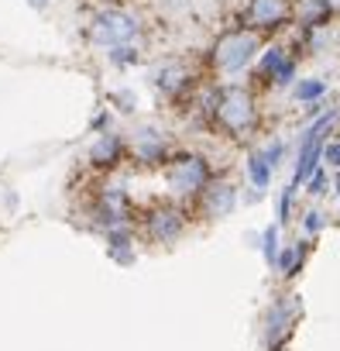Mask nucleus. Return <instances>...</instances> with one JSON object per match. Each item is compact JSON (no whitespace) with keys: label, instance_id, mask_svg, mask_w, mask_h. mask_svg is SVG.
Masks as SVG:
<instances>
[{"label":"nucleus","instance_id":"nucleus-12","mask_svg":"<svg viewBox=\"0 0 340 351\" xmlns=\"http://www.w3.org/2000/svg\"><path fill=\"white\" fill-rule=\"evenodd\" d=\"M323 90H326V86H323L319 80H306V83L296 86V100H316Z\"/></svg>","mask_w":340,"mask_h":351},{"label":"nucleus","instance_id":"nucleus-4","mask_svg":"<svg viewBox=\"0 0 340 351\" xmlns=\"http://www.w3.org/2000/svg\"><path fill=\"white\" fill-rule=\"evenodd\" d=\"M172 183H176V190H183V193L200 190V186L207 183V165H203V158H196V155L183 158V162L176 165V172H172Z\"/></svg>","mask_w":340,"mask_h":351},{"label":"nucleus","instance_id":"nucleus-6","mask_svg":"<svg viewBox=\"0 0 340 351\" xmlns=\"http://www.w3.org/2000/svg\"><path fill=\"white\" fill-rule=\"evenodd\" d=\"M179 231H183V221L176 217V210H158V214H151V221H148V234H151L155 241H176Z\"/></svg>","mask_w":340,"mask_h":351},{"label":"nucleus","instance_id":"nucleus-5","mask_svg":"<svg viewBox=\"0 0 340 351\" xmlns=\"http://www.w3.org/2000/svg\"><path fill=\"white\" fill-rule=\"evenodd\" d=\"M237 204V190L231 183H210L207 193H203V207L210 217H227Z\"/></svg>","mask_w":340,"mask_h":351},{"label":"nucleus","instance_id":"nucleus-10","mask_svg":"<svg viewBox=\"0 0 340 351\" xmlns=\"http://www.w3.org/2000/svg\"><path fill=\"white\" fill-rule=\"evenodd\" d=\"M261 69H265V73H275V80H278V83L292 80V62H285L278 49H272V52L261 59Z\"/></svg>","mask_w":340,"mask_h":351},{"label":"nucleus","instance_id":"nucleus-16","mask_svg":"<svg viewBox=\"0 0 340 351\" xmlns=\"http://www.w3.org/2000/svg\"><path fill=\"white\" fill-rule=\"evenodd\" d=\"M323 186H326V176H323V172H319V169H316V172H313V176H309V193H319V190H323Z\"/></svg>","mask_w":340,"mask_h":351},{"label":"nucleus","instance_id":"nucleus-14","mask_svg":"<svg viewBox=\"0 0 340 351\" xmlns=\"http://www.w3.org/2000/svg\"><path fill=\"white\" fill-rule=\"evenodd\" d=\"M278 262H282V269H285V272H296V265H299V252H296V248H285Z\"/></svg>","mask_w":340,"mask_h":351},{"label":"nucleus","instance_id":"nucleus-13","mask_svg":"<svg viewBox=\"0 0 340 351\" xmlns=\"http://www.w3.org/2000/svg\"><path fill=\"white\" fill-rule=\"evenodd\" d=\"M158 83H161V90H168V93H172V90H179V86L186 83V76H183V69H165Z\"/></svg>","mask_w":340,"mask_h":351},{"label":"nucleus","instance_id":"nucleus-17","mask_svg":"<svg viewBox=\"0 0 340 351\" xmlns=\"http://www.w3.org/2000/svg\"><path fill=\"white\" fill-rule=\"evenodd\" d=\"M323 228V217H319V210H309V217H306V231H319Z\"/></svg>","mask_w":340,"mask_h":351},{"label":"nucleus","instance_id":"nucleus-15","mask_svg":"<svg viewBox=\"0 0 340 351\" xmlns=\"http://www.w3.org/2000/svg\"><path fill=\"white\" fill-rule=\"evenodd\" d=\"M323 158H326L330 165H337V169H340V141L326 145V148H323Z\"/></svg>","mask_w":340,"mask_h":351},{"label":"nucleus","instance_id":"nucleus-9","mask_svg":"<svg viewBox=\"0 0 340 351\" xmlns=\"http://www.w3.org/2000/svg\"><path fill=\"white\" fill-rule=\"evenodd\" d=\"M90 158H93V162H100V165L117 162V158H120V141H117V138H110V134H107V138H100V141L90 148Z\"/></svg>","mask_w":340,"mask_h":351},{"label":"nucleus","instance_id":"nucleus-1","mask_svg":"<svg viewBox=\"0 0 340 351\" xmlns=\"http://www.w3.org/2000/svg\"><path fill=\"white\" fill-rule=\"evenodd\" d=\"M134 35H138V21L124 11H103L93 18V42H100V45L124 49Z\"/></svg>","mask_w":340,"mask_h":351},{"label":"nucleus","instance_id":"nucleus-19","mask_svg":"<svg viewBox=\"0 0 340 351\" xmlns=\"http://www.w3.org/2000/svg\"><path fill=\"white\" fill-rule=\"evenodd\" d=\"M28 4H31V8H45V4H49V0H28Z\"/></svg>","mask_w":340,"mask_h":351},{"label":"nucleus","instance_id":"nucleus-8","mask_svg":"<svg viewBox=\"0 0 340 351\" xmlns=\"http://www.w3.org/2000/svg\"><path fill=\"white\" fill-rule=\"evenodd\" d=\"M161 152H165L161 134H158L155 128H144V131L138 134V155H141L144 162H155V158H161Z\"/></svg>","mask_w":340,"mask_h":351},{"label":"nucleus","instance_id":"nucleus-7","mask_svg":"<svg viewBox=\"0 0 340 351\" xmlns=\"http://www.w3.org/2000/svg\"><path fill=\"white\" fill-rule=\"evenodd\" d=\"M285 18V0H251V21L254 25H278Z\"/></svg>","mask_w":340,"mask_h":351},{"label":"nucleus","instance_id":"nucleus-3","mask_svg":"<svg viewBox=\"0 0 340 351\" xmlns=\"http://www.w3.org/2000/svg\"><path fill=\"white\" fill-rule=\"evenodd\" d=\"M220 121L231 128V131H244L251 121H254V104L244 90H231L220 97Z\"/></svg>","mask_w":340,"mask_h":351},{"label":"nucleus","instance_id":"nucleus-11","mask_svg":"<svg viewBox=\"0 0 340 351\" xmlns=\"http://www.w3.org/2000/svg\"><path fill=\"white\" fill-rule=\"evenodd\" d=\"M268 176H272V165H268V158L258 152V155L251 158V180H254V186H258V190H265V186H268Z\"/></svg>","mask_w":340,"mask_h":351},{"label":"nucleus","instance_id":"nucleus-18","mask_svg":"<svg viewBox=\"0 0 340 351\" xmlns=\"http://www.w3.org/2000/svg\"><path fill=\"white\" fill-rule=\"evenodd\" d=\"M265 252H268V258L275 255V231H268V234H265Z\"/></svg>","mask_w":340,"mask_h":351},{"label":"nucleus","instance_id":"nucleus-2","mask_svg":"<svg viewBox=\"0 0 340 351\" xmlns=\"http://www.w3.org/2000/svg\"><path fill=\"white\" fill-rule=\"evenodd\" d=\"M254 49H258V38H254V35L234 32V35H227V38L220 42V49H217V62H220L224 73H237V69H244V66L251 62Z\"/></svg>","mask_w":340,"mask_h":351}]
</instances>
